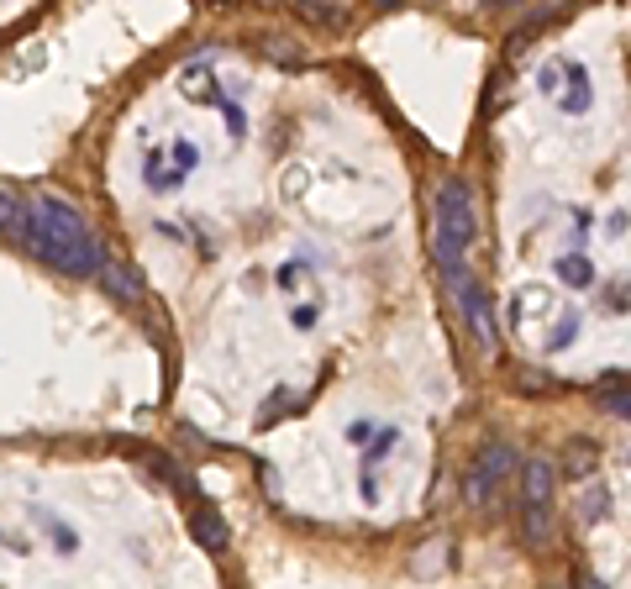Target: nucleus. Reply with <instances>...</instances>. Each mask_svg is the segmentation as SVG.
I'll use <instances>...</instances> for the list:
<instances>
[{
    "label": "nucleus",
    "mask_w": 631,
    "mask_h": 589,
    "mask_svg": "<svg viewBox=\"0 0 631 589\" xmlns=\"http://www.w3.org/2000/svg\"><path fill=\"white\" fill-rule=\"evenodd\" d=\"M558 279H563V284H574V290H584V284L595 279V269H589V258H584V253H568V258H558Z\"/></svg>",
    "instance_id": "1a4fd4ad"
},
{
    "label": "nucleus",
    "mask_w": 631,
    "mask_h": 589,
    "mask_svg": "<svg viewBox=\"0 0 631 589\" xmlns=\"http://www.w3.org/2000/svg\"><path fill=\"white\" fill-rule=\"evenodd\" d=\"M16 216H22V200H16L11 190H0V237L16 227Z\"/></svg>",
    "instance_id": "4468645a"
},
{
    "label": "nucleus",
    "mask_w": 631,
    "mask_h": 589,
    "mask_svg": "<svg viewBox=\"0 0 631 589\" xmlns=\"http://www.w3.org/2000/svg\"><path fill=\"white\" fill-rule=\"evenodd\" d=\"M553 537V463L532 458L521 474V542L542 547Z\"/></svg>",
    "instance_id": "7ed1b4c3"
},
{
    "label": "nucleus",
    "mask_w": 631,
    "mask_h": 589,
    "mask_svg": "<svg viewBox=\"0 0 631 589\" xmlns=\"http://www.w3.org/2000/svg\"><path fill=\"white\" fill-rule=\"evenodd\" d=\"M195 164H200V148H195V142H174V179H185Z\"/></svg>",
    "instance_id": "ddd939ff"
},
{
    "label": "nucleus",
    "mask_w": 631,
    "mask_h": 589,
    "mask_svg": "<svg viewBox=\"0 0 631 589\" xmlns=\"http://www.w3.org/2000/svg\"><path fill=\"white\" fill-rule=\"evenodd\" d=\"M574 337H579V316H563V321H558V332L547 337V348H568Z\"/></svg>",
    "instance_id": "2eb2a0df"
},
{
    "label": "nucleus",
    "mask_w": 631,
    "mask_h": 589,
    "mask_svg": "<svg viewBox=\"0 0 631 589\" xmlns=\"http://www.w3.org/2000/svg\"><path fill=\"white\" fill-rule=\"evenodd\" d=\"M610 411H616V416H626V421H631V395H610Z\"/></svg>",
    "instance_id": "dca6fc26"
},
{
    "label": "nucleus",
    "mask_w": 631,
    "mask_h": 589,
    "mask_svg": "<svg viewBox=\"0 0 631 589\" xmlns=\"http://www.w3.org/2000/svg\"><path fill=\"white\" fill-rule=\"evenodd\" d=\"M6 237L22 242L32 258H43L48 269L69 274V279H90L100 269V258H106V248H100L95 232L85 227V216H79L64 195L27 200L22 216H16V227Z\"/></svg>",
    "instance_id": "f257e3e1"
},
{
    "label": "nucleus",
    "mask_w": 631,
    "mask_h": 589,
    "mask_svg": "<svg viewBox=\"0 0 631 589\" xmlns=\"http://www.w3.org/2000/svg\"><path fill=\"white\" fill-rule=\"evenodd\" d=\"M547 311H553V290L547 284H521V295H516V321L526 327V321H542Z\"/></svg>",
    "instance_id": "6e6552de"
},
{
    "label": "nucleus",
    "mask_w": 631,
    "mask_h": 589,
    "mask_svg": "<svg viewBox=\"0 0 631 589\" xmlns=\"http://www.w3.org/2000/svg\"><path fill=\"white\" fill-rule=\"evenodd\" d=\"M453 300L463 306L474 342H479L484 353H495V348H500V337H495V316H490V300L479 295V284H474V279H458V284H453Z\"/></svg>",
    "instance_id": "39448f33"
},
{
    "label": "nucleus",
    "mask_w": 631,
    "mask_h": 589,
    "mask_svg": "<svg viewBox=\"0 0 631 589\" xmlns=\"http://www.w3.org/2000/svg\"><path fill=\"white\" fill-rule=\"evenodd\" d=\"M568 79H574V95H563V111H589V79H584V64H568Z\"/></svg>",
    "instance_id": "9d476101"
},
{
    "label": "nucleus",
    "mask_w": 631,
    "mask_h": 589,
    "mask_svg": "<svg viewBox=\"0 0 631 589\" xmlns=\"http://www.w3.org/2000/svg\"><path fill=\"white\" fill-rule=\"evenodd\" d=\"M179 90L195 95V100H216V85H211V74L206 69H185V79H179Z\"/></svg>",
    "instance_id": "9b49d317"
},
{
    "label": "nucleus",
    "mask_w": 631,
    "mask_h": 589,
    "mask_svg": "<svg viewBox=\"0 0 631 589\" xmlns=\"http://www.w3.org/2000/svg\"><path fill=\"white\" fill-rule=\"evenodd\" d=\"M505 474H511V448H500V442L479 448V458L468 463V474H463V500L468 505H490Z\"/></svg>",
    "instance_id": "20e7f679"
},
{
    "label": "nucleus",
    "mask_w": 631,
    "mask_h": 589,
    "mask_svg": "<svg viewBox=\"0 0 631 589\" xmlns=\"http://www.w3.org/2000/svg\"><path fill=\"white\" fill-rule=\"evenodd\" d=\"M37 521H43V526H48V532H53V547H58V553H79V537L69 532V526H64V521H53L48 511H37Z\"/></svg>",
    "instance_id": "f8f14e48"
},
{
    "label": "nucleus",
    "mask_w": 631,
    "mask_h": 589,
    "mask_svg": "<svg viewBox=\"0 0 631 589\" xmlns=\"http://www.w3.org/2000/svg\"><path fill=\"white\" fill-rule=\"evenodd\" d=\"M95 279L106 284V290H111L116 300H127V306H132V300H142V279H137V274L127 269V263H111V258H100Z\"/></svg>",
    "instance_id": "0eeeda50"
},
{
    "label": "nucleus",
    "mask_w": 631,
    "mask_h": 589,
    "mask_svg": "<svg viewBox=\"0 0 631 589\" xmlns=\"http://www.w3.org/2000/svg\"><path fill=\"white\" fill-rule=\"evenodd\" d=\"M479 216H474V190L463 179H442L437 206H432V253L447 284L468 279V248H474Z\"/></svg>",
    "instance_id": "f03ea898"
},
{
    "label": "nucleus",
    "mask_w": 631,
    "mask_h": 589,
    "mask_svg": "<svg viewBox=\"0 0 631 589\" xmlns=\"http://www.w3.org/2000/svg\"><path fill=\"white\" fill-rule=\"evenodd\" d=\"M190 526H195V537H200V547H206V553H221V547L232 542V537H227V521H221L206 500L190 505Z\"/></svg>",
    "instance_id": "423d86ee"
}]
</instances>
